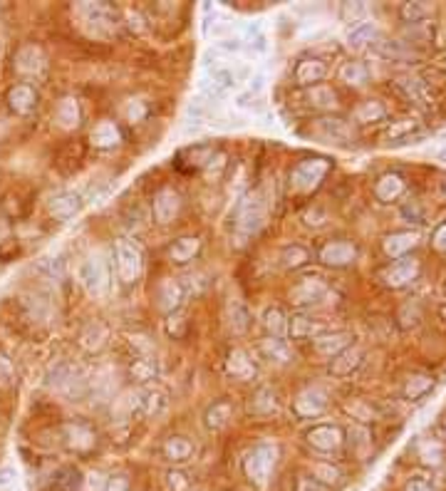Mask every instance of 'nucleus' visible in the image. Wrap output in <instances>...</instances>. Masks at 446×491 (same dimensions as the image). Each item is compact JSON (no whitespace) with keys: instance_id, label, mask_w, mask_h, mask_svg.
Returning <instances> with one entry per match:
<instances>
[{"instance_id":"obj_48","label":"nucleus","mask_w":446,"mask_h":491,"mask_svg":"<svg viewBox=\"0 0 446 491\" xmlns=\"http://www.w3.org/2000/svg\"><path fill=\"white\" fill-rule=\"evenodd\" d=\"M432 390V377L429 375H414L409 377L407 387H404V395L409 397V400H417V397H422L424 392Z\"/></svg>"},{"instance_id":"obj_61","label":"nucleus","mask_w":446,"mask_h":491,"mask_svg":"<svg viewBox=\"0 0 446 491\" xmlns=\"http://www.w3.org/2000/svg\"><path fill=\"white\" fill-rule=\"evenodd\" d=\"M442 315H444V318H446V305H444V308H442Z\"/></svg>"},{"instance_id":"obj_20","label":"nucleus","mask_w":446,"mask_h":491,"mask_svg":"<svg viewBox=\"0 0 446 491\" xmlns=\"http://www.w3.org/2000/svg\"><path fill=\"white\" fill-rule=\"evenodd\" d=\"M260 355L265 360L275 362V365H288L293 360V352H290V345L283 340V337H265L263 342L258 345Z\"/></svg>"},{"instance_id":"obj_59","label":"nucleus","mask_w":446,"mask_h":491,"mask_svg":"<svg viewBox=\"0 0 446 491\" xmlns=\"http://www.w3.org/2000/svg\"><path fill=\"white\" fill-rule=\"evenodd\" d=\"M442 196L446 199V179H444V181H442Z\"/></svg>"},{"instance_id":"obj_17","label":"nucleus","mask_w":446,"mask_h":491,"mask_svg":"<svg viewBox=\"0 0 446 491\" xmlns=\"http://www.w3.org/2000/svg\"><path fill=\"white\" fill-rule=\"evenodd\" d=\"M325 75H327V65L315 58L300 60L295 68V80H297V85H302V87H315Z\"/></svg>"},{"instance_id":"obj_16","label":"nucleus","mask_w":446,"mask_h":491,"mask_svg":"<svg viewBox=\"0 0 446 491\" xmlns=\"http://www.w3.org/2000/svg\"><path fill=\"white\" fill-rule=\"evenodd\" d=\"M362 360H365V350H362V347H357V345L345 347V350L337 352V355H335V360H332V365H330V370L335 372V375H340V377L352 375V372H355L357 367L362 365Z\"/></svg>"},{"instance_id":"obj_6","label":"nucleus","mask_w":446,"mask_h":491,"mask_svg":"<svg viewBox=\"0 0 446 491\" xmlns=\"http://www.w3.org/2000/svg\"><path fill=\"white\" fill-rule=\"evenodd\" d=\"M332 295L330 285L325 283L322 278H302L300 283L290 290V300L297 305H317V303H325L327 298Z\"/></svg>"},{"instance_id":"obj_5","label":"nucleus","mask_w":446,"mask_h":491,"mask_svg":"<svg viewBox=\"0 0 446 491\" xmlns=\"http://www.w3.org/2000/svg\"><path fill=\"white\" fill-rule=\"evenodd\" d=\"M327 169H330V164H327L325 159H305V162H300L293 171H290V189L302 191V194L312 191V189L322 181V176L327 174Z\"/></svg>"},{"instance_id":"obj_47","label":"nucleus","mask_w":446,"mask_h":491,"mask_svg":"<svg viewBox=\"0 0 446 491\" xmlns=\"http://www.w3.org/2000/svg\"><path fill=\"white\" fill-rule=\"evenodd\" d=\"M357 122H362V125H370V122H379L384 117V107L382 102L377 100H367L365 105H360V110L355 112Z\"/></svg>"},{"instance_id":"obj_14","label":"nucleus","mask_w":446,"mask_h":491,"mask_svg":"<svg viewBox=\"0 0 446 491\" xmlns=\"http://www.w3.org/2000/svg\"><path fill=\"white\" fill-rule=\"evenodd\" d=\"M417 275H419V263L414 258H404V260H397V263L384 273V283L392 285V288H402V285L412 283Z\"/></svg>"},{"instance_id":"obj_31","label":"nucleus","mask_w":446,"mask_h":491,"mask_svg":"<svg viewBox=\"0 0 446 491\" xmlns=\"http://www.w3.org/2000/svg\"><path fill=\"white\" fill-rule=\"evenodd\" d=\"M230 419H233V405H230L228 400L213 402V405L206 409V427L208 429H223Z\"/></svg>"},{"instance_id":"obj_35","label":"nucleus","mask_w":446,"mask_h":491,"mask_svg":"<svg viewBox=\"0 0 446 491\" xmlns=\"http://www.w3.org/2000/svg\"><path fill=\"white\" fill-rule=\"evenodd\" d=\"M55 491H80L82 489V472L77 467H65L55 474L53 482Z\"/></svg>"},{"instance_id":"obj_36","label":"nucleus","mask_w":446,"mask_h":491,"mask_svg":"<svg viewBox=\"0 0 446 491\" xmlns=\"http://www.w3.org/2000/svg\"><path fill=\"white\" fill-rule=\"evenodd\" d=\"M122 139L120 130L115 127V122H100V125L92 130V142L97 147H115Z\"/></svg>"},{"instance_id":"obj_40","label":"nucleus","mask_w":446,"mask_h":491,"mask_svg":"<svg viewBox=\"0 0 446 491\" xmlns=\"http://www.w3.org/2000/svg\"><path fill=\"white\" fill-rule=\"evenodd\" d=\"M434 5L432 3H404L402 5V18L407 23H422V20L432 18Z\"/></svg>"},{"instance_id":"obj_56","label":"nucleus","mask_w":446,"mask_h":491,"mask_svg":"<svg viewBox=\"0 0 446 491\" xmlns=\"http://www.w3.org/2000/svg\"><path fill=\"white\" fill-rule=\"evenodd\" d=\"M10 382H13V370H10L8 360L0 357V390H3V387H10Z\"/></svg>"},{"instance_id":"obj_50","label":"nucleus","mask_w":446,"mask_h":491,"mask_svg":"<svg viewBox=\"0 0 446 491\" xmlns=\"http://www.w3.org/2000/svg\"><path fill=\"white\" fill-rule=\"evenodd\" d=\"M92 392H95V397H110L112 392H115L110 370H102L100 375L95 377V382H92Z\"/></svg>"},{"instance_id":"obj_37","label":"nucleus","mask_w":446,"mask_h":491,"mask_svg":"<svg viewBox=\"0 0 446 491\" xmlns=\"http://www.w3.org/2000/svg\"><path fill=\"white\" fill-rule=\"evenodd\" d=\"M419 125L414 120H399L392 122L384 132V139L387 142H409L412 139V132H417Z\"/></svg>"},{"instance_id":"obj_21","label":"nucleus","mask_w":446,"mask_h":491,"mask_svg":"<svg viewBox=\"0 0 446 491\" xmlns=\"http://www.w3.org/2000/svg\"><path fill=\"white\" fill-rule=\"evenodd\" d=\"M82 206V199L80 194H73V191H63L58 194V196H53V201H50V213H53L55 218H73L77 211H80Z\"/></svg>"},{"instance_id":"obj_11","label":"nucleus","mask_w":446,"mask_h":491,"mask_svg":"<svg viewBox=\"0 0 446 491\" xmlns=\"http://www.w3.org/2000/svg\"><path fill=\"white\" fill-rule=\"evenodd\" d=\"M184 298H186V290H184V285L179 283L176 278H164L161 283H159L156 300H159V308H161V310L174 313V310L184 303Z\"/></svg>"},{"instance_id":"obj_26","label":"nucleus","mask_w":446,"mask_h":491,"mask_svg":"<svg viewBox=\"0 0 446 491\" xmlns=\"http://www.w3.org/2000/svg\"><path fill=\"white\" fill-rule=\"evenodd\" d=\"M419 236L412 231H402V233H392V236L384 238V253L392 255V258H399V255L409 253V250L417 246Z\"/></svg>"},{"instance_id":"obj_15","label":"nucleus","mask_w":446,"mask_h":491,"mask_svg":"<svg viewBox=\"0 0 446 491\" xmlns=\"http://www.w3.org/2000/svg\"><path fill=\"white\" fill-rule=\"evenodd\" d=\"M320 258L327 265H350L357 258V248L347 241H332L320 250Z\"/></svg>"},{"instance_id":"obj_7","label":"nucleus","mask_w":446,"mask_h":491,"mask_svg":"<svg viewBox=\"0 0 446 491\" xmlns=\"http://www.w3.org/2000/svg\"><path fill=\"white\" fill-rule=\"evenodd\" d=\"M307 444L317 452H335L342 444V429L335 424H317L307 432Z\"/></svg>"},{"instance_id":"obj_58","label":"nucleus","mask_w":446,"mask_h":491,"mask_svg":"<svg viewBox=\"0 0 446 491\" xmlns=\"http://www.w3.org/2000/svg\"><path fill=\"white\" fill-rule=\"evenodd\" d=\"M407 491H432V487H429V482H427V479H422V477H414V479H409V484H407Z\"/></svg>"},{"instance_id":"obj_52","label":"nucleus","mask_w":446,"mask_h":491,"mask_svg":"<svg viewBox=\"0 0 446 491\" xmlns=\"http://www.w3.org/2000/svg\"><path fill=\"white\" fill-rule=\"evenodd\" d=\"M444 457V447L439 442H432V444H424L422 447V459L427 464H439Z\"/></svg>"},{"instance_id":"obj_39","label":"nucleus","mask_w":446,"mask_h":491,"mask_svg":"<svg viewBox=\"0 0 446 491\" xmlns=\"http://www.w3.org/2000/svg\"><path fill=\"white\" fill-rule=\"evenodd\" d=\"M228 325L233 327V332H245L250 327L248 310H245V305L238 303V300H233V303L228 305Z\"/></svg>"},{"instance_id":"obj_28","label":"nucleus","mask_w":446,"mask_h":491,"mask_svg":"<svg viewBox=\"0 0 446 491\" xmlns=\"http://www.w3.org/2000/svg\"><path fill=\"white\" fill-rule=\"evenodd\" d=\"M305 105L315 107V110H332V107H337V95L332 87L315 85L305 92Z\"/></svg>"},{"instance_id":"obj_41","label":"nucleus","mask_w":446,"mask_h":491,"mask_svg":"<svg viewBox=\"0 0 446 491\" xmlns=\"http://www.w3.org/2000/svg\"><path fill=\"white\" fill-rule=\"evenodd\" d=\"M240 43H248V48L253 50V53H260V55L268 50V38H265V33H263L260 25H248V28L243 30V40H240Z\"/></svg>"},{"instance_id":"obj_18","label":"nucleus","mask_w":446,"mask_h":491,"mask_svg":"<svg viewBox=\"0 0 446 491\" xmlns=\"http://www.w3.org/2000/svg\"><path fill=\"white\" fill-rule=\"evenodd\" d=\"M225 370L235 380H253L255 377V362L245 350H233L225 360Z\"/></svg>"},{"instance_id":"obj_54","label":"nucleus","mask_w":446,"mask_h":491,"mask_svg":"<svg viewBox=\"0 0 446 491\" xmlns=\"http://www.w3.org/2000/svg\"><path fill=\"white\" fill-rule=\"evenodd\" d=\"M295 491H330V489H327L325 484L310 479V477H300V479H297V484H295Z\"/></svg>"},{"instance_id":"obj_42","label":"nucleus","mask_w":446,"mask_h":491,"mask_svg":"<svg viewBox=\"0 0 446 491\" xmlns=\"http://www.w3.org/2000/svg\"><path fill=\"white\" fill-rule=\"evenodd\" d=\"M263 325L265 330L270 332V337H280L285 330H288V323H285V315L280 308H268L263 315Z\"/></svg>"},{"instance_id":"obj_34","label":"nucleus","mask_w":446,"mask_h":491,"mask_svg":"<svg viewBox=\"0 0 446 491\" xmlns=\"http://www.w3.org/2000/svg\"><path fill=\"white\" fill-rule=\"evenodd\" d=\"M250 412H255V414L278 412V400H275V392L270 390V387H260V390L250 397Z\"/></svg>"},{"instance_id":"obj_27","label":"nucleus","mask_w":446,"mask_h":491,"mask_svg":"<svg viewBox=\"0 0 446 491\" xmlns=\"http://www.w3.org/2000/svg\"><path fill=\"white\" fill-rule=\"evenodd\" d=\"M404 191V181L399 174H384L382 179L377 181V186H374V194H377L379 201L389 204L394 201V199H399Z\"/></svg>"},{"instance_id":"obj_1","label":"nucleus","mask_w":446,"mask_h":491,"mask_svg":"<svg viewBox=\"0 0 446 491\" xmlns=\"http://www.w3.org/2000/svg\"><path fill=\"white\" fill-rule=\"evenodd\" d=\"M265 223V204L258 191L245 194L233 211V228L238 236H253Z\"/></svg>"},{"instance_id":"obj_9","label":"nucleus","mask_w":446,"mask_h":491,"mask_svg":"<svg viewBox=\"0 0 446 491\" xmlns=\"http://www.w3.org/2000/svg\"><path fill=\"white\" fill-rule=\"evenodd\" d=\"M77 13L95 28V33H107V30H112V23H115V10L105 3H85L77 8Z\"/></svg>"},{"instance_id":"obj_60","label":"nucleus","mask_w":446,"mask_h":491,"mask_svg":"<svg viewBox=\"0 0 446 491\" xmlns=\"http://www.w3.org/2000/svg\"><path fill=\"white\" fill-rule=\"evenodd\" d=\"M439 157H442V159H446V149L442 152V154H439Z\"/></svg>"},{"instance_id":"obj_23","label":"nucleus","mask_w":446,"mask_h":491,"mask_svg":"<svg viewBox=\"0 0 446 491\" xmlns=\"http://www.w3.org/2000/svg\"><path fill=\"white\" fill-rule=\"evenodd\" d=\"M15 68L23 75H40L45 68V58L35 45H28L18 53V60H15Z\"/></svg>"},{"instance_id":"obj_8","label":"nucleus","mask_w":446,"mask_h":491,"mask_svg":"<svg viewBox=\"0 0 446 491\" xmlns=\"http://www.w3.org/2000/svg\"><path fill=\"white\" fill-rule=\"evenodd\" d=\"M295 412L300 417H317L327 407V392L322 387H305L293 402Z\"/></svg>"},{"instance_id":"obj_55","label":"nucleus","mask_w":446,"mask_h":491,"mask_svg":"<svg viewBox=\"0 0 446 491\" xmlns=\"http://www.w3.org/2000/svg\"><path fill=\"white\" fill-rule=\"evenodd\" d=\"M432 246L439 250V253H446V223L437 226V231H434V238H432Z\"/></svg>"},{"instance_id":"obj_38","label":"nucleus","mask_w":446,"mask_h":491,"mask_svg":"<svg viewBox=\"0 0 446 491\" xmlns=\"http://www.w3.org/2000/svg\"><path fill=\"white\" fill-rule=\"evenodd\" d=\"M68 439H70V447L82 449V452L95 444V434H92V429L85 427V424H70V427H68Z\"/></svg>"},{"instance_id":"obj_10","label":"nucleus","mask_w":446,"mask_h":491,"mask_svg":"<svg viewBox=\"0 0 446 491\" xmlns=\"http://www.w3.org/2000/svg\"><path fill=\"white\" fill-rule=\"evenodd\" d=\"M288 330L293 337H320L325 335L327 330H330V323L322 318H317V315H293L288 323Z\"/></svg>"},{"instance_id":"obj_29","label":"nucleus","mask_w":446,"mask_h":491,"mask_svg":"<svg viewBox=\"0 0 446 491\" xmlns=\"http://www.w3.org/2000/svg\"><path fill=\"white\" fill-rule=\"evenodd\" d=\"M80 342L87 352H100L102 347L107 345V327L95 320V323H90L85 330H82Z\"/></svg>"},{"instance_id":"obj_22","label":"nucleus","mask_w":446,"mask_h":491,"mask_svg":"<svg viewBox=\"0 0 446 491\" xmlns=\"http://www.w3.org/2000/svg\"><path fill=\"white\" fill-rule=\"evenodd\" d=\"M350 340H352L350 332H325V335L315 337V350L325 357H332L345 350L350 345Z\"/></svg>"},{"instance_id":"obj_2","label":"nucleus","mask_w":446,"mask_h":491,"mask_svg":"<svg viewBox=\"0 0 446 491\" xmlns=\"http://www.w3.org/2000/svg\"><path fill=\"white\" fill-rule=\"evenodd\" d=\"M80 280L87 293L95 295V298H105L110 293V265L100 250L90 253L85 263L80 265Z\"/></svg>"},{"instance_id":"obj_32","label":"nucleus","mask_w":446,"mask_h":491,"mask_svg":"<svg viewBox=\"0 0 446 491\" xmlns=\"http://www.w3.org/2000/svg\"><path fill=\"white\" fill-rule=\"evenodd\" d=\"M55 117H58V125L63 127V130H75V127L80 125V105H77V100L65 97V100L58 105Z\"/></svg>"},{"instance_id":"obj_43","label":"nucleus","mask_w":446,"mask_h":491,"mask_svg":"<svg viewBox=\"0 0 446 491\" xmlns=\"http://www.w3.org/2000/svg\"><path fill=\"white\" fill-rule=\"evenodd\" d=\"M312 479L320 484H325V487H330V484H337L342 479V472L337 467H332V464H325V462H317L312 464Z\"/></svg>"},{"instance_id":"obj_25","label":"nucleus","mask_w":446,"mask_h":491,"mask_svg":"<svg viewBox=\"0 0 446 491\" xmlns=\"http://www.w3.org/2000/svg\"><path fill=\"white\" fill-rule=\"evenodd\" d=\"M8 100H10V107H13L18 115H30V112L35 110L38 97H35V90L30 85H15L13 90H10Z\"/></svg>"},{"instance_id":"obj_30","label":"nucleus","mask_w":446,"mask_h":491,"mask_svg":"<svg viewBox=\"0 0 446 491\" xmlns=\"http://www.w3.org/2000/svg\"><path fill=\"white\" fill-rule=\"evenodd\" d=\"M198 246L201 243H198L196 236H184V238H179V241H174V246L169 248V258H171L174 263H189V260L198 253Z\"/></svg>"},{"instance_id":"obj_45","label":"nucleus","mask_w":446,"mask_h":491,"mask_svg":"<svg viewBox=\"0 0 446 491\" xmlns=\"http://www.w3.org/2000/svg\"><path fill=\"white\" fill-rule=\"evenodd\" d=\"M377 38V25L374 23H360V25H355L352 28V33H350V45L352 48H362V45H367V43H372V40Z\"/></svg>"},{"instance_id":"obj_4","label":"nucleus","mask_w":446,"mask_h":491,"mask_svg":"<svg viewBox=\"0 0 446 491\" xmlns=\"http://www.w3.org/2000/svg\"><path fill=\"white\" fill-rule=\"evenodd\" d=\"M115 258H117V273L124 283H134L142 275V250L137 248V243L120 238L115 246Z\"/></svg>"},{"instance_id":"obj_12","label":"nucleus","mask_w":446,"mask_h":491,"mask_svg":"<svg viewBox=\"0 0 446 491\" xmlns=\"http://www.w3.org/2000/svg\"><path fill=\"white\" fill-rule=\"evenodd\" d=\"M397 85H399V90L407 95V100H412L417 107L432 105V90H429V85L422 78H417V75H404V78L397 80Z\"/></svg>"},{"instance_id":"obj_53","label":"nucleus","mask_w":446,"mask_h":491,"mask_svg":"<svg viewBox=\"0 0 446 491\" xmlns=\"http://www.w3.org/2000/svg\"><path fill=\"white\" fill-rule=\"evenodd\" d=\"M362 15H365V5H360V3H345V5H342V18H345L347 23H355V20H360Z\"/></svg>"},{"instance_id":"obj_57","label":"nucleus","mask_w":446,"mask_h":491,"mask_svg":"<svg viewBox=\"0 0 446 491\" xmlns=\"http://www.w3.org/2000/svg\"><path fill=\"white\" fill-rule=\"evenodd\" d=\"M107 491H129V482H127V477H112Z\"/></svg>"},{"instance_id":"obj_19","label":"nucleus","mask_w":446,"mask_h":491,"mask_svg":"<svg viewBox=\"0 0 446 491\" xmlns=\"http://www.w3.org/2000/svg\"><path fill=\"white\" fill-rule=\"evenodd\" d=\"M372 50L374 55H379L384 60H392V63H402V60L414 58V50L407 43H402V40H377L372 45Z\"/></svg>"},{"instance_id":"obj_33","label":"nucleus","mask_w":446,"mask_h":491,"mask_svg":"<svg viewBox=\"0 0 446 491\" xmlns=\"http://www.w3.org/2000/svg\"><path fill=\"white\" fill-rule=\"evenodd\" d=\"M164 407H166V395L161 390L137 392V409H142L144 414H159Z\"/></svg>"},{"instance_id":"obj_46","label":"nucleus","mask_w":446,"mask_h":491,"mask_svg":"<svg viewBox=\"0 0 446 491\" xmlns=\"http://www.w3.org/2000/svg\"><path fill=\"white\" fill-rule=\"evenodd\" d=\"M340 78H342V82H347V85L360 87L367 82V68L362 63H345L340 70Z\"/></svg>"},{"instance_id":"obj_3","label":"nucleus","mask_w":446,"mask_h":491,"mask_svg":"<svg viewBox=\"0 0 446 491\" xmlns=\"http://www.w3.org/2000/svg\"><path fill=\"white\" fill-rule=\"evenodd\" d=\"M275 462H278V449H275V444H268V442L255 444L243 462L245 477L253 484H258V487H265L270 472L275 469Z\"/></svg>"},{"instance_id":"obj_24","label":"nucleus","mask_w":446,"mask_h":491,"mask_svg":"<svg viewBox=\"0 0 446 491\" xmlns=\"http://www.w3.org/2000/svg\"><path fill=\"white\" fill-rule=\"evenodd\" d=\"M161 452H164V457H166L169 462L184 464V462H189V459H191L193 444L189 442L186 437H169L166 442H164Z\"/></svg>"},{"instance_id":"obj_49","label":"nucleus","mask_w":446,"mask_h":491,"mask_svg":"<svg viewBox=\"0 0 446 491\" xmlns=\"http://www.w3.org/2000/svg\"><path fill=\"white\" fill-rule=\"evenodd\" d=\"M132 377L139 382H147V380H154V375H156V365H154L149 357H137L134 362H132Z\"/></svg>"},{"instance_id":"obj_51","label":"nucleus","mask_w":446,"mask_h":491,"mask_svg":"<svg viewBox=\"0 0 446 491\" xmlns=\"http://www.w3.org/2000/svg\"><path fill=\"white\" fill-rule=\"evenodd\" d=\"M307 260V250L302 246H290L283 250V265L285 268H297Z\"/></svg>"},{"instance_id":"obj_13","label":"nucleus","mask_w":446,"mask_h":491,"mask_svg":"<svg viewBox=\"0 0 446 491\" xmlns=\"http://www.w3.org/2000/svg\"><path fill=\"white\" fill-rule=\"evenodd\" d=\"M179 208H181V201H179V194L174 189H161L154 199V218L159 223H171Z\"/></svg>"},{"instance_id":"obj_44","label":"nucleus","mask_w":446,"mask_h":491,"mask_svg":"<svg viewBox=\"0 0 446 491\" xmlns=\"http://www.w3.org/2000/svg\"><path fill=\"white\" fill-rule=\"evenodd\" d=\"M320 127H322V132H325V137H330V139L342 142L352 137V130L345 120H320Z\"/></svg>"}]
</instances>
